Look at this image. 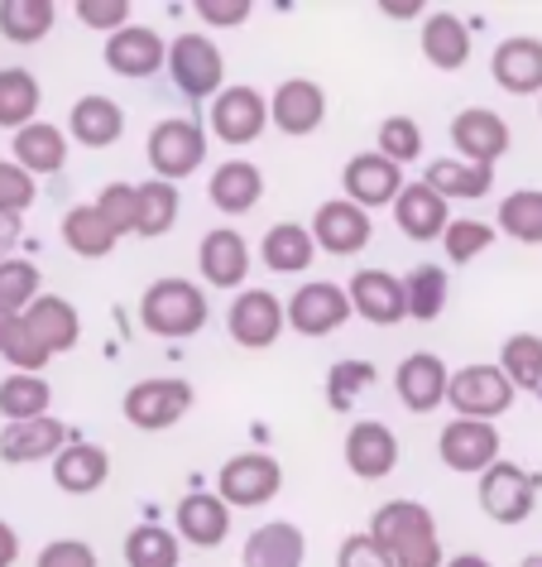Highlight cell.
<instances>
[{"label": "cell", "instance_id": "cell-10", "mask_svg": "<svg viewBox=\"0 0 542 567\" xmlns=\"http://www.w3.org/2000/svg\"><path fill=\"white\" fill-rule=\"evenodd\" d=\"M283 308H289V328L303 332V337H326V332H336L341 322L355 313V308H351V293L341 289V284H326V279L303 284V289H298Z\"/></svg>", "mask_w": 542, "mask_h": 567}, {"label": "cell", "instance_id": "cell-57", "mask_svg": "<svg viewBox=\"0 0 542 567\" xmlns=\"http://www.w3.org/2000/svg\"><path fill=\"white\" fill-rule=\"evenodd\" d=\"M447 567H494V563L480 558V553H456V558H447Z\"/></svg>", "mask_w": 542, "mask_h": 567}, {"label": "cell", "instance_id": "cell-42", "mask_svg": "<svg viewBox=\"0 0 542 567\" xmlns=\"http://www.w3.org/2000/svg\"><path fill=\"white\" fill-rule=\"evenodd\" d=\"M174 221H178V188L174 183H164V178L139 183V221H135V231L139 236H164V231H174Z\"/></svg>", "mask_w": 542, "mask_h": 567}, {"label": "cell", "instance_id": "cell-36", "mask_svg": "<svg viewBox=\"0 0 542 567\" xmlns=\"http://www.w3.org/2000/svg\"><path fill=\"white\" fill-rule=\"evenodd\" d=\"M63 240H67V250L73 255H82V260H102V255H111L116 250V226H111L102 212H96V203L92 207H73L63 217Z\"/></svg>", "mask_w": 542, "mask_h": 567}, {"label": "cell", "instance_id": "cell-35", "mask_svg": "<svg viewBox=\"0 0 542 567\" xmlns=\"http://www.w3.org/2000/svg\"><path fill=\"white\" fill-rule=\"evenodd\" d=\"M427 188L441 197H466V203H476V197L494 188V168L470 164V159H432L427 164Z\"/></svg>", "mask_w": 542, "mask_h": 567}, {"label": "cell", "instance_id": "cell-16", "mask_svg": "<svg viewBox=\"0 0 542 567\" xmlns=\"http://www.w3.org/2000/svg\"><path fill=\"white\" fill-rule=\"evenodd\" d=\"M369 212L355 207L351 197H336V203H322L317 217H312V240L332 255H361L369 246Z\"/></svg>", "mask_w": 542, "mask_h": 567}, {"label": "cell", "instance_id": "cell-58", "mask_svg": "<svg viewBox=\"0 0 542 567\" xmlns=\"http://www.w3.org/2000/svg\"><path fill=\"white\" fill-rule=\"evenodd\" d=\"M523 567H542V558H523Z\"/></svg>", "mask_w": 542, "mask_h": 567}, {"label": "cell", "instance_id": "cell-5", "mask_svg": "<svg viewBox=\"0 0 542 567\" xmlns=\"http://www.w3.org/2000/svg\"><path fill=\"white\" fill-rule=\"evenodd\" d=\"M207 159V135L202 125L188 121V116H168L149 131V164L154 174H159L164 183H178L188 178L192 168H202Z\"/></svg>", "mask_w": 542, "mask_h": 567}, {"label": "cell", "instance_id": "cell-34", "mask_svg": "<svg viewBox=\"0 0 542 567\" xmlns=\"http://www.w3.org/2000/svg\"><path fill=\"white\" fill-rule=\"evenodd\" d=\"M264 265L274 269V275H298V269H312V255H317V240H312L308 226L298 221H279L264 231Z\"/></svg>", "mask_w": 542, "mask_h": 567}, {"label": "cell", "instance_id": "cell-19", "mask_svg": "<svg viewBox=\"0 0 542 567\" xmlns=\"http://www.w3.org/2000/svg\"><path fill=\"white\" fill-rule=\"evenodd\" d=\"M451 145L461 150V159L494 168V159L509 154V125H504V116H494V111L470 106L451 121Z\"/></svg>", "mask_w": 542, "mask_h": 567}, {"label": "cell", "instance_id": "cell-8", "mask_svg": "<svg viewBox=\"0 0 542 567\" xmlns=\"http://www.w3.org/2000/svg\"><path fill=\"white\" fill-rule=\"evenodd\" d=\"M217 495L226 505H240V509H254L264 501H274L279 486H283V466L269 457V452H246V457H231L217 476Z\"/></svg>", "mask_w": 542, "mask_h": 567}, {"label": "cell", "instance_id": "cell-54", "mask_svg": "<svg viewBox=\"0 0 542 567\" xmlns=\"http://www.w3.org/2000/svg\"><path fill=\"white\" fill-rule=\"evenodd\" d=\"M197 16L207 24H221V30H231V24H246L250 20V0H197Z\"/></svg>", "mask_w": 542, "mask_h": 567}, {"label": "cell", "instance_id": "cell-41", "mask_svg": "<svg viewBox=\"0 0 542 567\" xmlns=\"http://www.w3.org/2000/svg\"><path fill=\"white\" fill-rule=\"evenodd\" d=\"M499 231L523 240V246H542V193L519 188L499 203Z\"/></svg>", "mask_w": 542, "mask_h": 567}, {"label": "cell", "instance_id": "cell-29", "mask_svg": "<svg viewBox=\"0 0 542 567\" xmlns=\"http://www.w3.org/2000/svg\"><path fill=\"white\" fill-rule=\"evenodd\" d=\"M423 59L437 68V73H456V68L470 63V30L451 10H437L423 24Z\"/></svg>", "mask_w": 542, "mask_h": 567}, {"label": "cell", "instance_id": "cell-45", "mask_svg": "<svg viewBox=\"0 0 542 567\" xmlns=\"http://www.w3.org/2000/svg\"><path fill=\"white\" fill-rule=\"evenodd\" d=\"M0 357H6L10 365H15L20 375H39L49 365V351L34 342L30 328H24L20 318H10V322H0Z\"/></svg>", "mask_w": 542, "mask_h": 567}, {"label": "cell", "instance_id": "cell-25", "mask_svg": "<svg viewBox=\"0 0 542 567\" xmlns=\"http://www.w3.org/2000/svg\"><path fill=\"white\" fill-rule=\"evenodd\" d=\"M394 221H398V231L413 236V240H437V236H447V197L432 193L427 183H408L404 193H398V203H394Z\"/></svg>", "mask_w": 542, "mask_h": 567}, {"label": "cell", "instance_id": "cell-39", "mask_svg": "<svg viewBox=\"0 0 542 567\" xmlns=\"http://www.w3.org/2000/svg\"><path fill=\"white\" fill-rule=\"evenodd\" d=\"M178 534H168L164 524H135L125 538V563L131 567H178Z\"/></svg>", "mask_w": 542, "mask_h": 567}, {"label": "cell", "instance_id": "cell-15", "mask_svg": "<svg viewBox=\"0 0 542 567\" xmlns=\"http://www.w3.org/2000/svg\"><path fill=\"white\" fill-rule=\"evenodd\" d=\"M341 183H346V197L355 207H384V203H398V193L408 188L404 183V168H398L394 159H384V154H355V159L346 164V174H341Z\"/></svg>", "mask_w": 542, "mask_h": 567}, {"label": "cell", "instance_id": "cell-53", "mask_svg": "<svg viewBox=\"0 0 542 567\" xmlns=\"http://www.w3.org/2000/svg\"><path fill=\"white\" fill-rule=\"evenodd\" d=\"M39 567H96V548L82 544V538H53L39 553Z\"/></svg>", "mask_w": 542, "mask_h": 567}, {"label": "cell", "instance_id": "cell-23", "mask_svg": "<svg viewBox=\"0 0 542 567\" xmlns=\"http://www.w3.org/2000/svg\"><path fill=\"white\" fill-rule=\"evenodd\" d=\"M24 328H30V337L39 347L49 351V357H59V351L67 347H77V332H82V322H77V308L59 299V293H39V299L24 308Z\"/></svg>", "mask_w": 542, "mask_h": 567}, {"label": "cell", "instance_id": "cell-4", "mask_svg": "<svg viewBox=\"0 0 542 567\" xmlns=\"http://www.w3.org/2000/svg\"><path fill=\"white\" fill-rule=\"evenodd\" d=\"M168 73H174L178 92L192 96V102H202V96L217 102V96L226 92L221 87V82H226V59H221V49L211 44L207 34L174 39V49H168Z\"/></svg>", "mask_w": 542, "mask_h": 567}, {"label": "cell", "instance_id": "cell-47", "mask_svg": "<svg viewBox=\"0 0 542 567\" xmlns=\"http://www.w3.org/2000/svg\"><path fill=\"white\" fill-rule=\"evenodd\" d=\"M441 246H447V260H451V265H470L476 255H484V250L494 246V231H490L484 221H470V217H466V221H451V226H447Z\"/></svg>", "mask_w": 542, "mask_h": 567}, {"label": "cell", "instance_id": "cell-2", "mask_svg": "<svg viewBox=\"0 0 542 567\" xmlns=\"http://www.w3.org/2000/svg\"><path fill=\"white\" fill-rule=\"evenodd\" d=\"M139 322L154 337H192L207 328V293L188 279H154L139 299Z\"/></svg>", "mask_w": 542, "mask_h": 567}, {"label": "cell", "instance_id": "cell-1", "mask_svg": "<svg viewBox=\"0 0 542 567\" xmlns=\"http://www.w3.org/2000/svg\"><path fill=\"white\" fill-rule=\"evenodd\" d=\"M365 534L375 538L398 567H447V558H441V538H437V519H432V509L418 505V501L379 505Z\"/></svg>", "mask_w": 542, "mask_h": 567}, {"label": "cell", "instance_id": "cell-44", "mask_svg": "<svg viewBox=\"0 0 542 567\" xmlns=\"http://www.w3.org/2000/svg\"><path fill=\"white\" fill-rule=\"evenodd\" d=\"M499 365L519 390H538L542 385V337L533 332H513L504 351H499Z\"/></svg>", "mask_w": 542, "mask_h": 567}, {"label": "cell", "instance_id": "cell-32", "mask_svg": "<svg viewBox=\"0 0 542 567\" xmlns=\"http://www.w3.org/2000/svg\"><path fill=\"white\" fill-rule=\"evenodd\" d=\"M260 197H264V174L250 159H226L217 174H211V203H217L226 217H246Z\"/></svg>", "mask_w": 542, "mask_h": 567}, {"label": "cell", "instance_id": "cell-59", "mask_svg": "<svg viewBox=\"0 0 542 567\" xmlns=\"http://www.w3.org/2000/svg\"><path fill=\"white\" fill-rule=\"evenodd\" d=\"M538 111H542V106H538Z\"/></svg>", "mask_w": 542, "mask_h": 567}, {"label": "cell", "instance_id": "cell-51", "mask_svg": "<svg viewBox=\"0 0 542 567\" xmlns=\"http://www.w3.org/2000/svg\"><path fill=\"white\" fill-rule=\"evenodd\" d=\"M365 385H375V365H365V361H341V365H332V404L355 400Z\"/></svg>", "mask_w": 542, "mask_h": 567}, {"label": "cell", "instance_id": "cell-3", "mask_svg": "<svg viewBox=\"0 0 542 567\" xmlns=\"http://www.w3.org/2000/svg\"><path fill=\"white\" fill-rule=\"evenodd\" d=\"M513 394L519 385L504 375V365H461L451 375V394L447 404L456 409V419H499L513 409Z\"/></svg>", "mask_w": 542, "mask_h": 567}, {"label": "cell", "instance_id": "cell-27", "mask_svg": "<svg viewBox=\"0 0 542 567\" xmlns=\"http://www.w3.org/2000/svg\"><path fill=\"white\" fill-rule=\"evenodd\" d=\"M164 59H168L164 39L154 30H139V24H131V30L106 39V68L111 73H121V78H149V73H159Z\"/></svg>", "mask_w": 542, "mask_h": 567}, {"label": "cell", "instance_id": "cell-9", "mask_svg": "<svg viewBox=\"0 0 542 567\" xmlns=\"http://www.w3.org/2000/svg\"><path fill=\"white\" fill-rule=\"evenodd\" d=\"M188 409H192V385H183V380H139V385L125 390V419L145 433L174 429Z\"/></svg>", "mask_w": 542, "mask_h": 567}, {"label": "cell", "instance_id": "cell-26", "mask_svg": "<svg viewBox=\"0 0 542 567\" xmlns=\"http://www.w3.org/2000/svg\"><path fill=\"white\" fill-rule=\"evenodd\" d=\"M67 131H73L77 145L87 150H106L116 145V140L125 135V111L111 102V96H77L73 111H67Z\"/></svg>", "mask_w": 542, "mask_h": 567}, {"label": "cell", "instance_id": "cell-24", "mask_svg": "<svg viewBox=\"0 0 542 567\" xmlns=\"http://www.w3.org/2000/svg\"><path fill=\"white\" fill-rule=\"evenodd\" d=\"M308 558V538L289 519H269L246 538V567H303Z\"/></svg>", "mask_w": 542, "mask_h": 567}, {"label": "cell", "instance_id": "cell-33", "mask_svg": "<svg viewBox=\"0 0 542 567\" xmlns=\"http://www.w3.org/2000/svg\"><path fill=\"white\" fill-rule=\"evenodd\" d=\"M39 102H44V92H39V78L30 68H0V131L20 135L24 125H34Z\"/></svg>", "mask_w": 542, "mask_h": 567}, {"label": "cell", "instance_id": "cell-28", "mask_svg": "<svg viewBox=\"0 0 542 567\" xmlns=\"http://www.w3.org/2000/svg\"><path fill=\"white\" fill-rule=\"evenodd\" d=\"M106 476H111V457H106V447H96V443H67L59 457H53V481H59V491H67V495L102 491Z\"/></svg>", "mask_w": 542, "mask_h": 567}, {"label": "cell", "instance_id": "cell-40", "mask_svg": "<svg viewBox=\"0 0 542 567\" xmlns=\"http://www.w3.org/2000/svg\"><path fill=\"white\" fill-rule=\"evenodd\" d=\"M404 289H408V318L437 322L441 308H447L451 284H447V269H441V265H418V269H413V275L404 279Z\"/></svg>", "mask_w": 542, "mask_h": 567}, {"label": "cell", "instance_id": "cell-14", "mask_svg": "<svg viewBox=\"0 0 542 567\" xmlns=\"http://www.w3.org/2000/svg\"><path fill=\"white\" fill-rule=\"evenodd\" d=\"M283 322H289V308H283L269 289H246L231 303V337L250 351H264L279 342Z\"/></svg>", "mask_w": 542, "mask_h": 567}, {"label": "cell", "instance_id": "cell-17", "mask_svg": "<svg viewBox=\"0 0 542 567\" xmlns=\"http://www.w3.org/2000/svg\"><path fill=\"white\" fill-rule=\"evenodd\" d=\"M269 121H274L283 135H312L326 121V92L308 78L279 82L274 96H269Z\"/></svg>", "mask_w": 542, "mask_h": 567}, {"label": "cell", "instance_id": "cell-21", "mask_svg": "<svg viewBox=\"0 0 542 567\" xmlns=\"http://www.w3.org/2000/svg\"><path fill=\"white\" fill-rule=\"evenodd\" d=\"M67 447V429L59 419H30V423H6L0 433V462L24 466V462H49Z\"/></svg>", "mask_w": 542, "mask_h": 567}, {"label": "cell", "instance_id": "cell-7", "mask_svg": "<svg viewBox=\"0 0 542 567\" xmlns=\"http://www.w3.org/2000/svg\"><path fill=\"white\" fill-rule=\"evenodd\" d=\"M538 505V481L513 462H494L490 472L480 476V509L494 524H523Z\"/></svg>", "mask_w": 542, "mask_h": 567}, {"label": "cell", "instance_id": "cell-46", "mask_svg": "<svg viewBox=\"0 0 542 567\" xmlns=\"http://www.w3.org/2000/svg\"><path fill=\"white\" fill-rule=\"evenodd\" d=\"M379 154L384 159H394L398 168H404L408 159H418L423 154V131L413 116H389L379 125Z\"/></svg>", "mask_w": 542, "mask_h": 567}, {"label": "cell", "instance_id": "cell-52", "mask_svg": "<svg viewBox=\"0 0 542 567\" xmlns=\"http://www.w3.org/2000/svg\"><path fill=\"white\" fill-rule=\"evenodd\" d=\"M336 567H398V563L369 534H351L346 544H341V553H336Z\"/></svg>", "mask_w": 542, "mask_h": 567}, {"label": "cell", "instance_id": "cell-22", "mask_svg": "<svg viewBox=\"0 0 542 567\" xmlns=\"http://www.w3.org/2000/svg\"><path fill=\"white\" fill-rule=\"evenodd\" d=\"M197 265H202V279L211 289H236V284H246L250 275V246L246 236L231 231V226H221V231H207L202 236V250H197Z\"/></svg>", "mask_w": 542, "mask_h": 567}, {"label": "cell", "instance_id": "cell-6", "mask_svg": "<svg viewBox=\"0 0 542 567\" xmlns=\"http://www.w3.org/2000/svg\"><path fill=\"white\" fill-rule=\"evenodd\" d=\"M437 452L451 472L461 476H484L490 466L499 462V429L484 419H456L441 429L437 437Z\"/></svg>", "mask_w": 542, "mask_h": 567}, {"label": "cell", "instance_id": "cell-55", "mask_svg": "<svg viewBox=\"0 0 542 567\" xmlns=\"http://www.w3.org/2000/svg\"><path fill=\"white\" fill-rule=\"evenodd\" d=\"M15 558H20V534L10 529L6 519H0V567H10Z\"/></svg>", "mask_w": 542, "mask_h": 567}, {"label": "cell", "instance_id": "cell-37", "mask_svg": "<svg viewBox=\"0 0 542 567\" xmlns=\"http://www.w3.org/2000/svg\"><path fill=\"white\" fill-rule=\"evenodd\" d=\"M53 20H59L53 0H0V34L10 44H39L53 30Z\"/></svg>", "mask_w": 542, "mask_h": 567}, {"label": "cell", "instance_id": "cell-30", "mask_svg": "<svg viewBox=\"0 0 542 567\" xmlns=\"http://www.w3.org/2000/svg\"><path fill=\"white\" fill-rule=\"evenodd\" d=\"M226 529H231V505L221 495H188L178 505V538H188L192 548H217Z\"/></svg>", "mask_w": 542, "mask_h": 567}, {"label": "cell", "instance_id": "cell-31", "mask_svg": "<svg viewBox=\"0 0 542 567\" xmlns=\"http://www.w3.org/2000/svg\"><path fill=\"white\" fill-rule=\"evenodd\" d=\"M10 154H15V164L24 168V174H59V168L67 164V135L49 121H34L10 140Z\"/></svg>", "mask_w": 542, "mask_h": 567}, {"label": "cell", "instance_id": "cell-49", "mask_svg": "<svg viewBox=\"0 0 542 567\" xmlns=\"http://www.w3.org/2000/svg\"><path fill=\"white\" fill-rule=\"evenodd\" d=\"M77 20L87 30L121 34V30H131V0H77Z\"/></svg>", "mask_w": 542, "mask_h": 567}, {"label": "cell", "instance_id": "cell-12", "mask_svg": "<svg viewBox=\"0 0 542 567\" xmlns=\"http://www.w3.org/2000/svg\"><path fill=\"white\" fill-rule=\"evenodd\" d=\"M207 121L226 145H250V140H260L264 125H269V102L254 87H226L217 102H211Z\"/></svg>", "mask_w": 542, "mask_h": 567}, {"label": "cell", "instance_id": "cell-20", "mask_svg": "<svg viewBox=\"0 0 542 567\" xmlns=\"http://www.w3.org/2000/svg\"><path fill=\"white\" fill-rule=\"evenodd\" d=\"M346 466L361 481L389 476L394 466H398V437H394L389 423H379V419L355 423V429L346 433Z\"/></svg>", "mask_w": 542, "mask_h": 567}, {"label": "cell", "instance_id": "cell-38", "mask_svg": "<svg viewBox=\"0 0 542 567\" xmlns=\"http://www.w3.org/2000/svg\"><path fill=\"white\" fill-rule=\"evenodd\" d=\"M49 400L53 390L44 385V375H10L0 380V419L10 423H30V419H49Z\"/></svg>", "mask_w": 542, "mask_h": 567}, {"label": "cell", "instance_id": "cell-50", "mask_svg": "<svg viewBox=\"0 0 542 567\" xmlns=\"http://www.w3.org/2000/svg\"><path fill=\"white\" fill-rule=\"evenodd\" d=\"M34 174H24V168L15 159H0V212H20L34 203Z\"/></svg>", "mask_w": 542, "mask_h": 567}, {"label": "cell", "instance_id": "cell-56", "mask_svg": "<svg viewBox=\"0 0 542 567\" xmlns=\"http://www.w3.org/2000/svg\"><path fill=\"white\" fill-rule=\"evenodd\" d=\"M20 240V217L15 212H0V260H6V250Z\"/></svg>", "mask_w": 542, "mask_h": 567}, {"label": "cell", "instance_id": "cell-13", "mask_svg": "<svg viewBox=\"0 0 542 567\" xmlns=\"http://www.w3.org/2000/svg\"><path fill=\"white\" fill-rule=\"evenodd\" d=\"M351 308L375 328H394L408 318V289L389 269H361V275H351Z\"/></svg>", "mask_w": 542, "mask_h": 567}, {"label": "cell", "instance_id": "cell-18", "mask_svg": "<svg viewBox=\"0 0 542 567\" xmlns=\"http://www.w3.org/2000/svg\"><path fill=\"white\" fill-rule=\"evenodd\" d=\"M490 73L509 96H538L542 92V39L533 34L504 39L490 59Z\"/></svg>", "mask_w": 542, "mask_h": 567}, {"label": "cell", "instance_id": "cell-48", "mask_svg": "<svg viewBox=\"0 0 542 567\" xmlns=\"http://www.w3.org/2000/svg\"><path fill=\"white\" fill-rule=\"evenodd\" d=\"M96 212L116 226V236L135 231V221H139V188H131V183H111V188H102V197H96Z\"/></svg>", "mask_w": 542, "mask_h": 567}, {"label": "cell", "instance_id": "cell-11", "mask_svg": "<svg viewBox=\"0 0 542 567\" xmlns=\"http://www.w3.org/2000/svg\"><path fill=\"white\" fill-rule=\"evenodd\" d=\"M394 385H398L404 409H413V414H432V409H441L451 394V371L441 357H432V351H413V357L398 361Z\"/></svg>", "mask_w": 542, "mask_h": 567}, {"label": "cell", "instance_id": "cell-43", "mask_svg": "<svg viewBox=\"0 0 542 567\" xmlns=\"http://www.w3.org/2000/svg\"><path fill=\"white\" fill-rule=\"evenodd\" d=\"M39 299V269L30 260H0V322L24 318V308Z\"/></svg>", "mask_w": 542, "mask_h": 567}]
</instances>
